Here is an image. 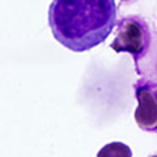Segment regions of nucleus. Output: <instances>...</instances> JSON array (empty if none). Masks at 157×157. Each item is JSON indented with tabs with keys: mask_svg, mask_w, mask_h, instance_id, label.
<instances>
[{
	"mask_svg": "<svg viewBox=\"0 0 157 157\" xmlns=\"http://www.w3.org/2000/svg\"><path fill=\"white\" fill-rule=\"evenodd\" d=\"M117 25L114 0H52L48 26L62 46L85 52L105 42Z\"/></svg>",
	"mask_w": 157,
	"mask_h": 157,
	"instance_id": "1",
	"label": "nucleus"
},
{
	"mask_svg": "<svg viewBox=\"0 0 157 157\" xmlns=\"http://www.w3.org/2000/svg\"><path fill=\"white\" fill-rule=\"evenodd\" d=\"M118 24V33L110 47L115 52L132 55L137 68V62L145 56L151 43V33L147 22L139 16H127Z\"/></svg>",
	"mask_w": 157,
	"mask_h": 157,
	"instance_id": "2",
	"label": "nucleus"
},
{
	"mask_svg": "<svg viewBox=\"0 0 157 157\" xmlns=\"http://www.w3.org/2000/svg\"><path fill=\"white\" fill-rule=\"evenodd\" d=\"M135 97L137 107L135 121L141 130L157 132V84L140 80L135 84Z\"/></svg>",
	"mask_w": 157,
	"mask_h": 157,
	"instance_id": "3",
	"label": "nucleus"
},
{
	"mask_svg": "<svg viewBox=\"0 0 157 157\" xmlns=\"http://www.w3.org/2000/svg\"><path fill=\"white\" fill-rule=\"evenodd\" d=\"M97 157H132V151L128 145L114 141L102 147L97 153Z\"/></svg>",
	"mask_w": 157,
	"mask_h": 157,
	"instance_id": "4",
	"label": "nucleus"
},
{
	"mask_svg": "<svg viewBox=\"0 0 157 157\" xmlns=\"http://www.w3.org/2000/svg\"><path fill=\"white\" fill-rule=\"evenodd\" d=\"M121 2H123V3H126V2H130V0H121Z\"/></svg>",
	"mask_w": 157,
	"mask_h": 157,
	"instance_id": "5",
	"label": "nucleus"
},
{
	"mask_svg": "<svg viewBox=\"0 0 157 157\" xmlns=\"http://www.w3.org/2000/svg\"><path fill=\"white\" fill-rule=\"evenodd\" d=\"M149 157H157V155H156V156H149Z\"/></svg>",
	"mask_w": 157,
	"mask_h": 157,
	"instance_id": "6",
	"label": "nucleus"
}]
</instances>
